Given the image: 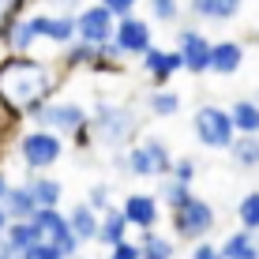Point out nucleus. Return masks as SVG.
I'll return each instance as SVG.
<instances>
[{
	"mask_svg": "<svg viewBox=\"0 0 259 259\" xmlns=\"http://www.w3.org/2000/svg\"><path fill=\"white\" fill-rule=\"evenodd\" d=\"M154 199H158V203H165L169 210H177L181 203H188V199H192V188H188V184H181V181H173V177H162V181H158Z\"/></svg>",
	"mask_w": 259,
	"mask_h": 259,
	"instance_id": "25",
	"label": "nucleus"
},
{
	"mask_svg": "<svg viewBox=\"0 0 259 259\" xmlns=\"http://www.w3.org/2000/svg\"><path fill=\"white\" fill-rule=\"evenodd\" d=\"M109 46L120 53V57H143L150 46H154V34H150V23L139 19V15H124V19L113 23V38Z\"/></svg>",
	"mask_w": 259,
	"mask_h": 259,
	"instance_id": "9",
	"label": "nucleus"
},
{
	"mask_svg": "<svg viewBox=\"0 0 259 259\" xmlns=\"http://www.w3.org/2000/svg\"><path fill=\"white\" fill-rule=\"evenodd\" d=\"M169 218H173V233L181 240H195V244L214 229V207L207 199H199V195H192L188 203L169 210Z\"/></svg>",
	"mask_w": 259,
	"mask_h": 259,
	"instance_id": "7",
	"label": "nucleus"
},
{
	"mask_svg": "<svg viewBox=\"0 0 259 259\" xmlns=\"http://www.w3.org/2000/svg\"><path fill=\"white\" fill-rule=\"evenodd\" d=\"M139 60H143V71H147V75L154 79L158 87H165L169 79L181 71V57H177L173 49H162V46H150Z\"/></svg>",
	"mask_w": 259,
	"mask_h": 259,
	"instance_id": "15",
	"label": "nucleus"
},
{
	"mask_svg": "<svg viewBox=\"0 0 259 259\" xmlns=\"http://www.w3.org/2000/svg\"><path fill=\"white\" fill-rule=\"evenodd\" d=\"M169 165H173V154H169V147L158 136L143 139V143H132L128 154H124V169H128V177H154V181H162L169 177Z\"/></svg>",
	"mask_w": 259,
	"mask_h": 259,
	"instance_id": "5",
	"label": "nucleus"
},
{
	"mask_svg": "<svg viewBox=\"0 0 259 259\" xmlns=\"http://www.w3.org/2000/svg\"><path fill=\"white\" fill-rule=\"evenodd\" d=\"M94 60H98V46H87V41L64 46V68H94Z\"/></svg>",
	"mask_w": 259,
	"mask_h": 259,
	"instance_id": "28",
	"label": "nucleus"
},
{
	"mask_svg": "<svg viewBox=\"0 0 259 259\" xmlns=\"http://www.w3.org/2000/svg\"><path fill=\"white\" fill-rule=\"evenodd\" d=\"M237 218L244 233H259V192H248L244 199L237 203Z\"/></svg>",
	"mask_w": 259,
	"mask_h": 259,
	"instance_id": "29",
	"label": "nucleus"
},
{
	"mask_svg": "<svg viewBox=\"0 0 259 259\" xmlns=\"http://www.w3.org/2000/svg\"><path fill=\"white\" fill-rule=\"evenodd\" d=\"M87 195H91V199H87V207H91L94 214H105V210L113 207V192H109V184H94V188L87 192Z\"/></svg>",
	"mask_w": 259,
	"mask_h": 259,
	"instance_id": "31",
	"label": "nucleus"
},
{
	"mask_svg": "<svg viewBox=\"0 0 259 259\" xmlns=\"http://www.w3.org/2000/svg\"><path fill=\"white\" fill-rule=\"evenodd\" d=\"M113 23H117V19H113L102 4L79 8V12H75V41H87V46H109Z\"/></svg>",
	"mask_w": 259,
	"mask_h": 259,
	"instance_id": "10",
	"label": "nucleus"
},
{
	"mask_svg": "<svg viewBox=\"0 0 259 259\" xmlns=\"http://www.w3.org/2000/svg\"><path fill=\"white\" fill-rule=\"evenodd\" d=\"M169 177L192 188V181H195V162H192V158H173V165H169Z\"/></svg>",
	"mask_w": 259,
	"mask_h": 259,
	"instance_id": "32",
	"label": "nucleus"
},
{
	"mask_svg": "<svg viewBox=\"0 0 259 259\" xmlns=\"http://www.w3.org/2000/svg\"><path fill=\"white\" fill-rule=\"evenodd\" d=\"M53 4H57V12H79V0H53Z\"/></svg>",
	"mask_w": 259,
	"mask_h": 259,
	"instance_id": "37",
	"label": "nucleus"
},
{
	"mask_svg": "<svg viewBox=\"0 0 259 259\" xmlns=\"http://www.w3.org/2000/svg\"><path fill=\"white\" fill-rule=\"evenodd\" d=\"M15 150H19L26 173H49V169L60 162V154H64V139L46 132V128H30V132L19 136Z\"/></svg>",
	"mask_w": 259,
	"mask_h": 259,
	"instance_id": "4",
	"label": "nucleus"
},
{
	"mask_svg": "<svg viewBox=\"0 0 259 259\" xmlns=\"http://www.w3.org/2000/svg\"><path fill=\"white\" fill-rule=\"evenodd\" d=\"M229 154H233V165L240 169H255L259 165V136H240L229 143Z\"/></svg>",
	"mask_w": 259,
	"mask_h": 259,
	"instance_id": "26",
	"label": "nucleus"
},
{
	"mask_svg": "<svg viewBox=\"0 0 259 259\" xmlns=\"http://www.w3.org/2000/svg\"><path fill=\"white\" fill-rule=\"evenodd\" d=\"M105 259H139V248H136V240H120V244L109 248Z\"/></svg>",
	"mask_w": 259,
	"mask_h": 259,
	"instance_id": "35",
	"label": "nucleus"
},
{
	"mask_svg": "<svg viewBox=\"0 0 259 259\" xmlns=\"http://www.w3.org/2000/svg\"><path fill=\"white\" fill-rule=\"evenodd\" d=\"M30 120H34V128H46L60 139L75 136L79 143H87V132H91V113L79 102H46Z\"/></svg>",
	"mask_w": 259,
	"mask_h": 259,
	"instance_id": "3",
	"label": "nucleus"
},
{
	"mask_svg": "<svg viewBox=\"0 0 259 259\" xmlns=\"http://www.w3.org/2000/svg\"><path fill=\"white\" fill-rule=\"evenodd\" d=\"M120 240H128V222H124L120 207H109L105 214H98V244L113 248Z\"/></svg>",
	"mask_w": 259,
	"mask_h": 259,
	"instance_id": "18",
	"label": "nucleus"
},
{
	"mask_svg": "<svg viewBox=\"0 0 259 259\" xmlns=\"http://www.w3.org/2000/svg\"><path fill=\"white\" fill-rule=\"evenodd\" d=\"M30 226L38 229V237L46 240V244H53L64 259L79 255V240H75L68 218H64L60 210H34V214H30Z\"/></svg>",
	"mask_w": 259,
	"mask_h": 259,
	"instance_id": "8",
	"label": "nucleus"
},
{
	"mask_svg": "<svg viewBox=\"0 0 259 259\" xmlns=\"http://www.w3.org/2000/svg\"><path fill=\"white\" fill-rule=\"evenodd\" d=\"M147 109H150V117H177L181 113V94L169 91V87H158L147 98Z\"/></svg>",
	"mask_w": 259,
	"mask_h": 259,
	"instance_id": "24",
	"label": "nucleus"
},
{
	"mask_svg": "<svg viewBox=\"0 0 259 259\" xmlns=\"http://www.w3.org/2000/svg\"><path fill=\"white\" fill-rule=\"evenodd\" d=\"M192 259H222V252L214 244H207V240H199V244L192 248Z\"/></svg>",
	"mask_w": 259,
	"mask_h": 259,
	"instance_id": "36",
	"label": "nucleus"
},
{
	"mask_svg": "<svg viewBox=\"0 0 259 259\" xmlns=\"http://www.w3.org/2000/svg\"><path fill=\"white\" fill-rule=\"evenodd\" d=\"M147 4H150V15L158 23H173L181 15V0H147Z\"/></svg>",
	"mask_w": 259,
	"mask_h": 259,
	"instance_id": "30",
	"label": "nucleus"
},
{
	"mask_svg": "<svg viewBox=\"0 0 259 259\" xmlns=\"http://www.w3.org/2000/svg\"><path fill=\"white\" fill-rule=\"evenodd\" d=\"M64 218H68V226H71V233H75L79 244H91V240H98V214L87 207V203H75Z\"/></svg>",
	"mask_w": 259,
	"mask_h": 259,
	"instance_id": "19",
	"label": "nucleus"
},
{
	"mask_svg": "<svg viewBox=\"0 0 259 259\" xmlns=\"http://www.w3.org/2000/svg\"><path fill=\"white\" fill-rule=\"evenodd\" d=\"M0 207H4L8 222H26V218H30L34 210H38V203L30 199V192H26L23 184H12V188H8V195H4V203H0Z\"/></svg>",
	"mask_w": 259,
	"mask_h": 259,
	"instance_id": "21",
	"label": "nucleus"
},
{
	"mask_svg": "<svg viewBox=\"0 0 259 259\" xmlns=\"http://www.w3.org/2000/svg\"><path fill=\"white\" fill-rule=\"evenodd\" d=\"M177 57H181V68L188 71V75H203V71H210V38H203L195 26H184L181 34H177Z\"/></svg>",
	"mask_w": 259,
	"mask_h": 259,
	"instance_id": "11",
	"label": "nucleus"
},
{
	"mask_svg": "<svg viewBox=\"0 0 259 259\" xmlns=\"http://www.w3.org/2000/svg\"><path fill=\"white\" fill-rule=\"evenodd\" d=\"M244 64L240 41H210V71L214 75H233Z\"/></svg>",
	"mask_w": 259,
	"mask_h": 259,
	"instance_id": "16",
	"label": "nucleus"
},
{
	"mask_svg": "<svg viewBox=\"0 0 259 259\" xmlns=\"http://www.w3.org/2000/svg\"><path fill=\"white\" fill-rule=\"evenodd\" d=\"M34 15V30H38V41H49V46L64 49L75 41V15L71 12H30Z\"/></svg>",
	"mask_w": 259,
	"mask_h": 259,
	"instance_id": "12",
	"label": "nucleus"
},
{
	"mask_svg": "<svg viewBox=\"0 0 259 259\" xmlns=\"http://www.w3.org/2000/svg\"><path fill=\"white\" fill-rule=\"evenodd\" d=\"M53 79L49 64L34 57H0V105L15 117H34L49 102Z\"/></svg>",
	"mask_w": 259,
	"mask_h": 259,
	"instance_id": "1",
	"label": "nucleus"
},
{
	"mask_svg": "<svg viewBox=\"0 0 259 259\" xmlns=\"http://www.w3.org/2000/svg\"><path fill=\"white\" fill-rule=\"evenodd\" d=\"M4 4H12V8H19V0H4Z\"/></svg>",
	"mask_w": 259,
	"mask_h": 259,
	"instance_id": "40",
	"label": "nucleus"
},
{
	"mask_svg": "<svg viewBox=\"0 0 259 259\" xmlns=\"http://www.w3.org/2000/svg\"><path fill=\"white\" fill-rule=\"evenodd\" d=\"M218 252H222V259H259L255 233H244V229H237L233 237H226V244H222Z\"/></svg>",
	"mask_w": 259,
	"mask_h": 259,
	"instance_id": "23",
	"label": "nucleus"
},
{
	"mask_svg": "<svg viewBox=\"0 0 259 259\" xmlns=\"http://www.w3.org/2000/svg\"><path fill=\"white\" fill-rule=\"evenodd\" d=\"M136 248H139V259H173L177 255L173 237L158 233V229H147V233L136 240Z\"/></svg>",
	"mask_w": 259,
	"mask_h": 259,
	"instance_id": "20",
	"label": "nucleus"
},
{
	"mask_svg": "<svg viewBox=\"0 0 259 259\" xmlns=\"http://www.w3.org/2000/svg\"><path fill=\"white\" fill-rule=\"evenodd\" d=\"M26 192L38 203V210H60V199H64V184L49 173H26Z\"/></svg>",
	"mask_w": 259,
	"mask_h": 259,
	"instance_id": "14",
	"label": "nucleus"
},
{
	"mask_svg": "<svg viewBox=\"0 0 259 259\" xmlns=\"http://www.w3.org/2000/svg\"><path fill=\"white\" fill-rule=\"evenodd\" d=\"M98 4H102L105 12L113 15V19H124V15H132V12H136V4H139V0H98Z\"/></svg>",
	"mask_w": 259,
	"mask_h": 259,
	"instance_id": "33",
	"label": "nucleus"
},
{
	"mask_svg": "<svg viewBox=\"0 0 259 259\" xmlns=\"http://www.w3.org/2000/svg\"><path fill=\"white\" fill-rule=\"evenodd\" d=\"M23 259H64V255H60V252H57L53 244H46V240H38V244H30V248L23 252Z\"/></svg>",
	"mask_w": 259,
	"mask_h": 259,
	"instance_id": "34",
	"label": "nucleus"
},
{
	"mask_svg": "<svg viewBox=\"0 0 259 259\" xmlns=\"http://www.w3.org/2000/svg\"><path fill=\"white\" fill-rule=\"evenodd\" d=\"M244 0H192V15L195 19H214V23H229L240 15Z\"/></svg>",
	"mask_w": 259,
	"mask_h": 259,
	"instance_id": "17",
	"label": "nucleus"
},
{
	"mask_svg": "<svg viewBox=\"0 0 259 259\" xmlns=\"http://www.w3.org/2000/svg\"><path fill=\"white\" fill-rule=\"evenodd\" d=\"M38 229L30 226V218L26 222H8V229H4V244H12L15 252H26L30 244H38Z\"/></svg>",
	"mask_w": 259,
	"mask_h": 259,
	"instance_id": "27",
	"label": "nucleus"
},
{
	"mask_svg": "<svg viewBox=\"0 0 259 259\" xmlns=\"http://www.w3.org/2000/svg\"><path fill=\"white\" fill-rule=\"evenodd\" d=\"M91 128H94V139L109 150H120V147H132L139 136V113L132 105H113V102H98L94 113H91Z\"/></svg>",
	"mask_w": 259,
	"mask_h": 259,
	"instance_id": "2",
	"label": "nucleus"
},
{
	"mask_svg": "<svg viewBox=\"0 0 259 259\" xmlns=\"http://www.w3.org/2000/svg\"><path fill=\"white\" fill-rule=\"evenodd\" d=\"M120 214H124V222H128V229L147 233V229H154L158 218H162V203H158L154 195H147V192H132V195H124Z\"/></svg>",
	"mask_w": 259,
	"mask_h": 259,
	"instance_id": "13",
	"label": "nucleus"
},
{
	"mask_svg": "<svg viewBox=\"0 0 259 259\" xmlns=\"http://www.w3.org/2000/svg\"><path fill=\"white\" fill-rule=\"evenodd\" d=\"M8 188H12V181H8V173L0 169V203H4V195H8Z\"/></svg>",
	"mask_w": 259,
	"mask_h": 259,
	"instance_id": "38",
	"label": "nucleus"
},
{
	"mask_svg": "<svg viewBox=\"0 0 259 259\" xmlns=\"http://www.w3.org/2000/svg\"><path fill=\"white\" fill-rule=\"evenodd\" d=\"M4 229H8V214H4V207H0V240H4Z\"/></svg>",
	"mask_w": 259,
	"mask_h": 259,
	"instance_id": "39",
	"label": "nucleus"
},
{
	"mask_svg": "<svg viewBox=\"0 0 259 259\" xmlns=\"http://www.w3.org/2000/svg\"><path fill=\"white\" fill-rule=\"evenodd\" d=\"M192 128H195V139H199L203 147H210V150H229V143L237 139L233 120H229V113L222 109V105H203V109H195Z\"/></svg>",
	"mask_w": 259,
	"mask_h": 259,
	"instance_id": "6",
	"label": "nucleus"
},
{
	"mask_svg": "<svg viewBox=\"0 0 259 259\" xmlns=\"http://www.w3.org/2000/svg\"><path fill=\"white\" fill-rule=\"evenodd\" d=\"M226 113H229V120H233V132H240V136H259V105L252 98L233 102V109H226Z\"/></svg>",
	"mask_w": 259,
	"mask_h": 259,
	"instance_id": "22",
	"label": "nucleus"
}]
</instances>
